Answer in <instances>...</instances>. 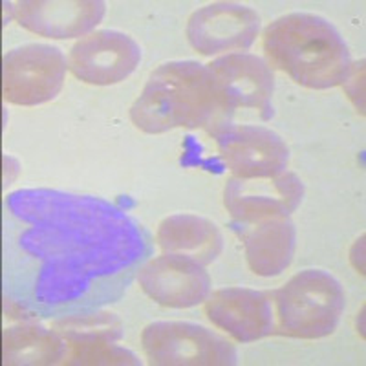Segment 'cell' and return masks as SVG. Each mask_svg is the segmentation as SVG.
Segmentation results:
<instances>
[{"instance_id":"cell-13","label":"cell","mask_w":366,"mask_h":366,"mask_svg":"<svg viewBox=\"0 0 366 366\" xmlns=\"http://www.w3.org/2000/svg\"><path fill=\"white\" fill-rule=\"evenodd\" d=\"M205 315L238 342H254L274 332L271 293L249 287H222L209 293Z\"/></svg>"},{"instance_id":"cell-3","label":"cell","mask_w":366,"mask_h":366,"mask_svg":"<svg viewBox=\"0 0 366 366\" xmlns=\"http://www.w3.org/2000/svg\"><path fill=\"white\" fill-rule=\"evenodd\" d=\"M277 335L322 339L339 326L346 308L341 282L325 269H304L271 293Z\"/></svg>"},{"instance_id":"cell-18","label":"cell","mask_w":366,"mask_h":366,"mask_svg":"<svg viewBox=\"0 0 366 366\" xmlns=\"http://www.w3.org/2000/svg\"><path fill=\"white\" fill-rule=\"evenodd\" d=\"M61 365L68 366H137L136 354L114 341H66V354Z\"/></svg>"},{"instance_id":"cell-12","label":"cell","mask_w":366,"mask_h":366,"mask_svg":"<svg viewBox=\"0 0 366 366\" xmlns=\"http://www.w3.org/2000/svg\"><path fill=\"white\" fill-rule=\"evenodd\" d=\"M6 8L22 28L48 39L86 37L107 13L101 0H21Z\"/></svg>"},{"instance_id":"cell-1","label":"cell","mask_w":366,"mask_h":366,"mask_svg":"<svg viewBox=\"0 0 366 366\" xmlns=\"http://www.w3.org/2000/svg\"><path fill=\"white\" fill-rule=\"evenodd\" d=\"M224 101L207 64L169 61L149 75L142 94L130 107V119L142 132L163 134L174 129L220 127Z\"/></svg>"},{"instance_id":"cell-11","label":"cell","mask_w":366,"mask_h":366,"mask_svg":"<svg viewBox=\"0 0 366 366\" xmlns=\"http://www.w3.org/2000/svg\"><path fill=\"white\" fill-rule=\"evenodd\" d=\"M137 282L156 304L174 310L194 308L211 293V277L205 266L174 253L150 258L137 273Z\"/></svg>"},{"instance_id":"cell-7","label":"cell","mask_w":366,"mask_h":366,"mask_svg":"<svg viewBox=\"0 0 366 366\" xmlns=\"http://www.w3.org/2000/svg\"><path fill=\"white\" fill-rule=\"evenodd\" d=\"M218 156L234 178L258 179L282 174L290 149L274 130L251 123H227L214 132Z\"/></svg>"},{"instance_id":"cell-5","label":"cell","mask_w":366,"mask_h":366,"mask_svg":"<svg viewBox=\"0 0 366 366\" xmlns=\"http://www.w3.org/2000/svg\"><path fill=\"white\" fill-rule=\"evenodd\" d=\"M68 59L57 46L22 44L2 59V96L6 103L37 107L63 90Z\"/></svg>"},{"instance_id":"cell-15","label":"cell","mask_w":366,"mask_h":366,"mask_svg":"<svg viewBox=\"0 0 366 366\" xmlns=\"http://www.w3.org/2000/svg\"><path fill=\"white\" fill-rule=\"evenodd\" d=\"M156 240L163 253L183 254L202 266L214 262L224 249V237L218 225L189 212L167 217L159 224Z\"/></svg>"},{"instance_id":"cell-10","label":"cell","mask_w":366,"mask_h":366,"mask_svg":"<svg viewBox=\"0 0 366 366\" xmlns=\"http://www.w3.org/2000/svg\"><path fill=\"white\" fill-rule=\"evenodd\" d=\"M142 61V48L130 35L117 29H99L79 39L68 55V70L94 86L125 81Z\"/></svg>"},{"instance_id":"cell-14","label":"cell","mask_w":366,"mask_h":366,"mask_svg":"<svg viewBox=\"0 0 366 366\" xmlns=\"http://www.w3.org/2000/svg\"><path fill=\"white\" fill-rule=\"evenodd\" d=\"M238 227H242L247 266L254 274L277 277L290 267L297 246V229L290 217Z\"/></svg>"},{"instance_id":"cell-4","label":"cell","mask_w":366,"mask_h":366,"mask_svg":"<svg viewBox=\"0 0 366 366\" xmlns=\"http://www.w3.org/2000/svg\"><path fill=\"white\" fill-rule=\"evenodd\" d=\"M142 348L156 366H234L238 352L231 341L202 325L156 320L142 332Z\"/></svg>"},{"instance_id":"cell-9","label":"cell","mask_w":366,"mask_h":366,"mask_svg":"<svg viewBox=\"0 0 366 366\" xmlns=\"http://www.w3.org/2000/svg\"><path fill=\"white\" fill-rule=\"evenodd\" d=\"M302 198V179L290 171L274 178L242 179L233 176L224 187V205L237 225L292 217Z\"/></svg>"},{"instance_id":"cell-17","label":"cell","mask_w":366,"mask_h":366,"mask_svg":"<svg viewBox=\"0 0 366 366\" xmlns=\"http://www.w3.org/2000/svg\"><path fill=\"white\" fill-rule=\"evenodd\" d=\"M50 328L64 341H114L123 337V325L116 313L101 312L55 319Z\"/></svg>"},{"instance_id":"cell-2","label":"cell","mask_w":366,"mask_h":366,"mask_svg":"<svg viewBox=\"0 0 366 366\" xmlns=\"http://www.w3.org/2000/svg\"><path fill=\"white\" fill-rule=\"evenodd\" d=\"M262 48L271 70L284 71L310 90L339 86L352 66L339 29L315 13L295 11L274 19L264 29Z\"/></svg>"},{"instance_id":"cell-8","label":"cell","mask_w":366,"mask_h":366,"mask_svg":"<svg viewBox=\"0 0 366 366\" xmlns=\"http://www.w3.org/2000/svg\"><path fill=\"white\" fill-rule=\"evenodd\" d=\"M260 34V15L238 2H212L196 9L187 21L189 44L205 57L242 54Z\"/></svg>"},{"instance_id":"cell-19","label":"cell","mask_w":366,"mask_h":366,"mask_svg":"<svg viewBox=\"0 0 366 366\" xmlns=\"http://www.w3.org/2000/svg\"><path fill=\"white\" fill-rule=\"evenodd\" d=\"M342 86H345V92L348 94L352 103L355 104V109L362 116L365 114V61L362 59L357 63H352Z\"/></svg>"},{"instance_id":"cell-16","label":"cell","mask_w":366,"mask_h":366,"mask_svg":"<svg viewBox=\"0 0 366 366\" xmlns=\"http://www.w3.org/2000/svg\"><path fill=\"white\" fill-rule=\"evenodd\" d=\"M66 354L64 341L54 328L21 322L2 333V357L9 366L61 365Z\"/></svg>"},{"instance_id":"cell-6","label":"cell","mask_w":366,"mask_h":366,"mask_svg":"<svg viewBox=\"0 0 366 366\" xmlns=\"http://www.w3.org/2000/svg\"><path fill=\"white\" fill-rule=\"evenodd\" d=\"M207 68L214 75L224 101L220 127L234 123L240 110L262 121L273 117L274 75L266 59L253 54H229L214 59Z\"/></svg>"}]
</instances>
